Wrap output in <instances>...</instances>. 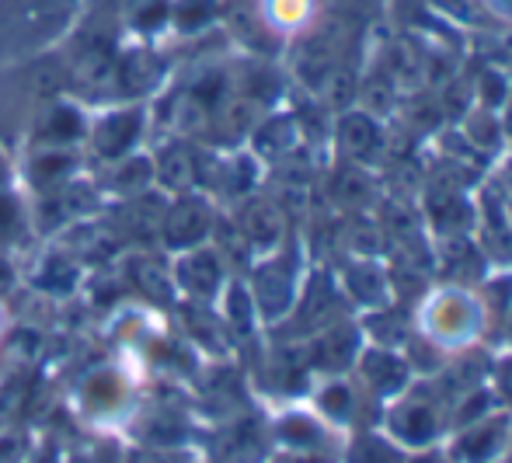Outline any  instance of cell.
<instances>
[{
	"mask_svg": "<svg viewBox=\"0 0 512 463\" xmlns=\"http://www.w3.org/2000/svg\"><path fill=\"white\" fill-rule=\"evenodd\" d=\"M356 359V331L349 324H331L314 345V363L324 370H345Z\"/></svg>",
	"mask_w": 512,
	"mask_h": 463,
	"instance_id": "cell-15",
	"label": "cell"
},
{
	"mask_svg": "<svg viewBox=\"0 0 512 463\" xmlns=\"http://www.w3.org/2000/svg\"><path fill=\"white\" fill-rule=\"evenodd\" d=\"M408 373H411L408 366L387 349H373V352H366V359H363V376L377 394H394V390H401L408 383Z\"/></svg>",
	"mask_w": 512,
	"mask_h": 463,
	"instance_id": "cell-16",
	"label": "cell"
},
{
	"mask_svg": "<svg viewBox=\"0 0 512 463\" xmlns=\"http://www.w3.org/2000/svg\"><path fill=\"white\" fill-rule=\"evenodd\" d=\"M223 0H171L168 39L164 42H189L213 35L220 28Z\"/></svg>",
	"mask_w": 512,
	"mask_h": 463,
	"instance_id": "cell-8",
	"label": "cell"
},
{
	"mask_svg": "<svg viewBox=\"0 0 512 463\" xmlns=\"http://www.w3.org/2000/svg\"><path fill=\"white\" fill-rule=\"evenodd\" d=\"M11 178H14L11 168L0 157V248H11V244L25 241V234L32 230V216L21 206Z\"/></svg>",
	"mask_w": 512,
	"mask_h": 463,
	"instance_id": "cell-11",
	"label": "cell"
},
{
	"mask_svg": "<svg viewBox=\"0 0 512 463\" xmlns=\"http://www.w3.org/2000/svg\"><path fill=\"white\" fill-rule=\"evenodd\" d=\"M14 282H18V272H14L11 258H7V255H4V248H0V296L11 293Z\"/></svg>",
	"mask_w": 512,
	"mask_h": 463,
	"instance_id": "cell-23",
	"label": "cell"
},
{
	"mask_svg": "<svg viewBox=\"0 0 512 463\" xmlns=\"http://www.w3.org/2000/svg\"><path fill=\"white\" fill-rule=\"evenodd\" d=\"M509 432V418H488L481 425H464V436L457 443V457L464 463H488L502 450Z\"/></svg>",
	"mask_w": 512,
	"mask_h": 463,
	"instance_id": "cell-12",
	"label": "cell"
},
{
	"mask_svg": "<svg viewBox=\"0 0 512 463\" xmlns=\"http://www.w3.org/2000/svg\"><path fill=\"white\" fill-rule=\"evenodd\" d=\"M223 324L237 335H248L255 328V300L244 286H230V293L223 296Z\"/></svg>",
	"mask_w": 512,
	"mask_h": 463,
	"instance_id": "cell-19",
	"label": "cell"
},
{
	"mask_svg": "<svg viewBox=\"0 0 512 463\" xmlns=\"http://www.w3.org/2000/svg\"><path fill=\"white\" fill-rule=\"evenodd\" d=\"M439 425H443V418H439V408L432 397H408L405 404H398V408L391 411V429L398 439H405L411 446H425L432 443V439L439 436Z\"/></svg>",
	"mask_w": 512,
	"mask_h": 463,
	"instance_id": "cell-9",
	"label": "cell"
},
{
	"mask_svg": "<svg viewBox=\"0 0 512 463\" xmlns=\"http://www.w3.org/2000/svg\"><path fill=\"white\" fill-rule=\"evenodd\" d=\"M223 265L227 262H223L220 251L203 244V248L178 255V262L171 265V279H175V289H182L192 303H213L223 293V282H227Z\"/></svg>",
	"mask_w": 512,
	"mask_h": 463,
	"instance_id": "cell-5",
	"label": "cell"
},
{
	"mask_svg": "<svg viewBox=\"0 0 512 463\" xmlns=\"http://www.w3.org/2000/svg\"><path fill=\"white\" fill-rule=\"evenodd\" d=\"M349 463H401V457L387 443H380V439L366 436V439H359V443L352 446Z\"/></svg>",
	"mask_w": 512,
	"mask_h": 463,
	"instance_id": "cell-21",
	"label": "cell"
},
{
	"mask_svg": "<svg viewBox=\"0 0 512 463\" xmlns=\"http://www.w3.org/2000/svg\"><path fill=\"white\" fill-rule=\"evenodd\" d=\"M345 282H349V293L356 296V300H363V303L384 300V276H380V269H373V265H352V269L345 272Z\"/></svg>",
	"mask_w": 512,
	"mask_h": 463,
	"instance_id": "cell-20",
	"label": "cell"
},
{
	"mask_svg": "<svg viewBox=\"0 0 512 463\" xmlns=\"http://www.w3.org/2000/svg\"><path fill=\"white\" fill-rule=\"evenodd\" d=\"M474 328V310L467 307L464 296L450 293L432 307V335L443 338V342H460Z\"/></svg>",
	"mask_w": 512,
	"mask_h": 463,
	"instance_id": "cell-13",
	"label": "cell"
},
{
	"mask_svg": "<svg viewBox=\"0 0 512 463\" xmlns=\"http://www.w3.org/2000/svg\"><path fill=\"white\" fill-rule=\"evenodd\" d=\"M293 258H269L255 269L251 276V300L255 310H262L265 321H279V317L290 314V307L297 303V272H293Z\"/></svg>",
	"mask_w": 512,
	"mask_h": 463,
	"instance_id": "cell-6",
	"label": "cell"
},
{
	"mask_svg": "<svg viewBox=\"0 0 512 463\" xmlns=\"http://www.w3.org/2000/svg\"><path fill=\"white\" fill-rule=\"evenodd\" d=\"M81 11L84 0H0V67L60 46Z\"/></svg>",
	"mask_w": 512,
	"mask_h": 463,
	"instance_id": "cell-1",
	"label": "cell"
},
{
	"mask_svg": "<svg viewBox=\"0 0 512 463\" xmlns=\"http://www.w3.org/2000/svg\"><path fill=\"white\" fill-rule=\"evenodd\" d=\"M338 143H342V150L349 157L366 161V157L380 147V126L370 119V115L352 112V115H345V119L338 122Z\"/></svg>",
	"mask_w": 512,
	"mask_h": 463,
	"instance_id": "cell-17",
	"label": "cell"
},
{
	"mask_svg": "<svg viewBox=\"0 0 512 463\" xmlns=\"http://www.w3.org/2000/svg\"><path fill=\"white\" fill-rule=\"evenodd\" d=\"M509 463H512V460H509Z\"/></svg>",
	"mask_w": 512,
	"mask_h": 463,
	"instance_id": "cell-25",
	"label": "cell"
},
{
	"mask_svg": "<svg viewBox=\"0 0 512 463\" xmlns=\"http://www.w3.org/2000/svg\"><path fill=\"white\" fill-rule=\"evenodd\" d=\"M213 227H216V213L206 195L182 192L175 199H168V206H164L157 241L168 251H175V255H182V251L203 248L206 237L213 234Z\"/></svg>",
	"mask_w": 512,
	"mask_h": 463,
	"instance_id": "cell-3",
	"label": "cell"
},
{
	"mask_svg": "<svg viewBox=\"0 0 512 463\" xmlns=\"http://www.w3.org/2000/svg\"><path fill=\"white\" fill-rule=\"evenodd\" d=\"M297 136H300V126L290 115H272V119H262L251 129V143H255V150L265 157H286L297 147Z\"/></svg>",
	"mask_w": 512,
	"mask_h": 463,
	"instance_id": "cell-14",
	"label": "cell"
},
{
	"mask_svg": "<svg viewBox=\"0 0 512 463\" xmlns=\"http://www.w3.org/2000/svg\"><path fill=\"white\" fill-rule=\"evenodd\" d=\"M411 463H439L436 457H422V460H411Z\"/></svg>",
	"mask_w": 512,
	"mask_h": 463,
	"instance_id": "cell-24",
	"label": "cell"
},
{
	"mask_svg": "<svg viewBox=\"0 0 512 463\" xmlns=\"http://www.w3.org/2000/svg\"><path fill=\"white\" fill-rule=\"evenodd\" d=\"M432 223L446 234H464V223H471V206L460 192L439 188L432 195Z\"/></svg>",
	"mask_w": 512,
	"mask_h": 463,
	"instance_id": "cell-18",
	"label": "cell"
},
{
	"mask_svg": "<svg viewBox=\"0 0 512 463\" xmlns=\"http://www.w3.org/2000/svg\"><path fill=\"white\" fill-rule=\"evenodd\" d=\"M95 185L102 192L119 195V199H136V195L154 188V161H150V154L136 150V154L122 157V161L105 164V175Z\"/></svg>",
	"mask_w": 512,
	"mask_h": 463,
	"instance_id": "cell-10",
	"label": "cell"
},
{
	"mask_svg": "<svg viewBox=\"0 0 512 463\" xmlns=\"http://www.w3.org/2000/svg\"><path fill=\"white\" fill-rule=\"evenodd\" d=\"M321 408L328 411L331 418H349L352 415V390L345 383H335L321 394Z\"/></svg>",
	"mask_w": 512,
	"mask_h": 463,
	"instance_id": "cell-22",
	"label": "cell"
},
{
	"mask_svg": "<svg viewBox=\"0 0 512 463\" xmlns=\"http://www.w3.org/2000/svg\"><path fill=\"white\" fill-rule=\"evenodd\" d=\"M150 112L147 105H108L95 119H88V136H84V150L102 164L122 161V157L136 154L147 136Z\"/></svg>",
	"mask_w": 512,
	"mask_h": 463,
	"instance_id": "cell-2",
	"label": "cell"
},
{
	"mask_svg": "<svg viewBox=\"0 0 512 463\" xmlns=\"http://www.w3.org/2000/svg\"><path fill=\"white\" fill-rule=\"evenodd\" d=\"M234 227L248 251H272L283 241V213L276 202L265 199H244L234 216Z\"/></svg>",
	"mask_w": 512,
	"mask_h": 463,
	"instance_id": "cell-7",
	"label": "cell"
},
{
	"mask_svg": "<svg viewBox=\"0 0 512 463\" xmlns=\"http://www.w3.org/2000/svg\"><path fill=\"white\" fill-rule=\"evenodd\" d=\"M220 32L227 35V39H234L237 46H241L248 56H255V60L279 56L286 46V42L269 28L258 0H223Z\"/></svg>",
	"mask_w": 512,
	"mask_h": 463,
	"instance_id": "cell-4",
	"label": "cell"
}]
</instances>
